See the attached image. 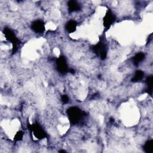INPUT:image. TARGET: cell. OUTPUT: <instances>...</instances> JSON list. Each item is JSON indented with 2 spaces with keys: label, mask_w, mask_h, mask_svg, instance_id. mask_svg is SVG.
<instances>
[{
  "label": "cell",
  "mask_w": 153,
  "mask_h": 153,
  "mask_svg": "<svg viewBox=\"0 0 153 153\" xmlns=\"http://www.w3.org/2000/svg\"><path fill=\"white\" fill-rule=\"evenodd\" d=\"M67 114L69 118V120L71 124H76L78 123L83 117L82 111L76 106H72L68 109Z\"/></svg>",
  "instance_id": "obj_1"
},
{
  "label": "cell",
  "mask_w": 153,
  "mask_h": 153,
  "mask_svg": "<svg viewBox=\"0 0 153 153\" xmlns=\"http://www.w3.org/2000/svg\"><path fill=\"white\" fill-rule=\"evenodd\" d=\"M31 131L33 134L38 139H42L45 137V133L42 127L38 123L33 124L31 126Z\"/></svg>",
  "instance_id": "obj_2"
},
{
  "label": "cell",
  "mask_w": 153,
  "mask_h": 153,
  "mask_svg": "<svg viewBox=\"0 0 153 153\" xmlns=\"http://www.w3.org/2000/svg\"><path fill=\"white\" fill-rule=\"evenodd\" d=\"M56 65L57 70L61 74H64L68 72V65L67 63L66 59L65 57L61 56L59 57L56 62Z\"/></svg>",
  "instance_id": "obj_3"
},
{
  "label": "cell",
  "mask_w": 153,
  "mask_h": 153,
  "mask_svg": "<svg viewBox=\"0 0 153 153\" xmlns=\"http://www.w3.org/2000/svg\"><path fill=\"white\" fill-rule=\"evenodd\" d=\"M31 29L36 33H42L45 30V25L42 20H36L31 24Z\"/></svg>",
  "instance_id": "obj_4"
},
{
  "label": "cell",
  "mask_w": 153,
  "mask_h": 153,
  "mask_svg": "<svg viewBox=\"0 0 153 153\" xmlns=\"http://www.w3.org/2000/svg\"><path fill=\"white\" fill-rule=\"evenodd\" d=\"M115 20V15L111 11H108L103 19V24L105 27H109L114 22Z\"/></svg>",
  "instance_id": "obj_5"
},
{
  "label": "cell",
  "mask_w": 153,
  "mask_h": 153,
  "mask_svg": "<svg viewBox=\"0 0 153 153\" xmlns=\"http://www.w3.org/2000/svg\"><path fill=\"white\" fill-rule=\"evenodd\" d=\"M76 26L77 23L74 20H71L66 23L65 25V29L68 33H73L76 30Z\"/></svg>",
  "instance_id": "obj_6"
},
{
  "label": "cell",
  "mask_w": 153,
  "mask_h": 153,
  "mask_svg": "<svg viewBox=\"0 0 153 153\" xmlns=\"http://www.w3.org/2000/svg\"><path fill=\"white\" fill-rule=\"evenodd\" d=\"M68 8L70 13L76 12L80 9V5L76 1H70L68 2Z\"/></svg>",
  "instance_id": "obj_7"
},
{
  "label": "cell",
  "mask_w": 153,
  "mask_h": 153,
  "mask_svg": "<svg viewBox=\"0 0 153 153\" xmlns=\"http://www.w3.org/2000/svg\"><path fill=\"white\" fill-rule=\"evenodd\" d=\"M145 57V56L143 53L140 52V53H136L133 57V64L136 66L139 65L144 60Z\"/></svg>",
  "instance_id": "obj_8"
},
{
  "label": "cell",
  "mask_w": 153,
  "mask_h": 153,
  "mask_svg": "<svg viewBox=\"0 0 153 153\" xmlns=\"http://www.w3.org/2000/svg\"><path fill=\"white\" fill-rule=\"evenodd\" d=\"M143 151L146 153H152L153 152V141L152 139L146 140L143 146Z\"/></svg>",
  "instance_id": "obj_9"
},
{
  "label": "cell",
  "mask_w": 153,
  "mask_h": 153,
  "mask_svg": "<svg viewBox=\"0 0 153 153\" xmlns=\"http://www.w3.org/2000/svg\"><path fill=\"white\" fill-rule=\"evenodd\" d=\"M143 76H144V72L141 70H137L131 78V81L134 82H139L143 79Z\"/></svg>",
  "instance_id": "obj_10"
},
{
  "label": "cell",
  "mask_w": 153,
  "mask_h": 153,
  "mask_svg": "<svg viewBox=\"0 0 153 153\" xmlns=\"http://www.w3.org/2000/svg\"><path fill=\"white\" fill-rule=\"evenodd\" d=\"M146 82L147 84L148 93L151 94L152 93V75H150L147 77Z\"/></svg>",
  "instance_id": "obj_11"
},
{
  "label": "cell",
  "mask_w": 153,
  "mask_h": 153,
  "mask_svg": "<svg viewBox=\"0 0 153 153\" xmlns=\"http://www.w3.org/2000/svg\"><path fill=\"white\" fill-rule=\"evenodd\" d=\"M61 99H62V101L63 103H67L68 102H69V97L67 94H63L62 96L61 97Z\"/></svg>",
  "instance_id": "obj_12"
}]
</instances>
